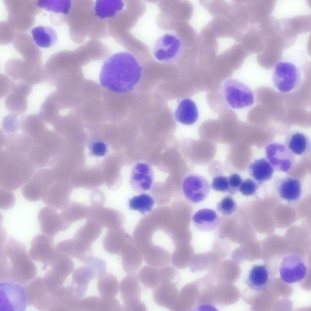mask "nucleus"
Here are the masks:
<instances>
[{"mask_svg":"<svg viewBox=\"0 0 311 311\" xmlns=\"http://www.w3.org/2000/svg\"><path fill=\"white\" fill-rule=\"evenodd\" d=\"M138 280L145 287L154 289L160 284L159 270L145 265L142 268L138 276Z\"/></svg>","mask_w":311,"mask_h":311,"instance_id":"obj_42","label":"nucleus"},{"mask_svg":"<svg viewBox=\"0 0 311 311\" xmlns=\"http://www.w3.org/2000/svg\"><path fill=\"white\" fill-rule=\"evenodd\" d=\"M0 168L1 188L11 191L24 185L35 171L26 156L5 150H2Z\"/></svg>","mask_w":311,"mask_h":311,"instance_id":"obj_3","label":"nucleus"},{"mask_svg":"<svg viewBox=\"0 0 311 311\" xmlns=\"http://www.w3.org/2000/svg\"><path fill=\"white\" fill-rule=\"evenodd\" d=\"M182 189L184 196L189 201L197 203L203 201L207 198L210 186L204 177L197 174L192 173L184 179Z\"/></svg>","mask_w":311,"mask_h":311,"instance_id":"obj_19","label":"nucleus"},{"mask_svg":"<svg viewBox=\"0 0 311 311\" xmlns=\"http://www.w3.org/2000/svg\"><path fill=\"white\" fill-rule=\"evenodd\" d=\"M217 208L223 214L229 216L236 211L237 204L231 195H227L218 203Z\"/></svg>","mask_w":311,"mask_h":311,"instance_id":"obj_48","label":"nucleus"},{"mask_svg":"<svg viewBox=\"0 0 311 311\" xmlns=\"http://www.w3.org/2000/svg\"><path fill=\"white\" fill-rule=\"evenodd\" d=\"M18 116L12 113L4 118L2 127L6 134L14 133L20 128V119H19Z\"/></svg>","mask_w":311,"mask_h":311,"instance_id":"obj_49","label":"nucleus"},{"mask_svg":"<svg viewBox=\"0 0 311 311\" xmlns=\"http://www.w3.org/2000/svg\"><path fill=\"white\" fill-rule=\"evenodd\" d=\"M123 310V307L114 297L103 298L101 297L99 311H118Z\"/></svg>","mask_w":311,"mask_h":311,"instance_id":"obj_51","label":"nucleus"},{"mask_svg":"<svg viewBox=\"0 0 311 311\" xmlns=\"http://www.w3.org/2000/svg\"><path fill=\"white\" fill-rule=\"evenodd\" d=\"M91 207H101L105 200L104 194H92L91 195Z\"/></svg>","mask_w":311,"mask_h":311,"instance_id":"obj_58","label":"nucleus"},{"mask_svg":"<svg viewBox=\"0 0 311 311\" xmlns=\"http://www.w3.org/2000/svg\"><path fill=\"white\" fill-rule=\"evenodd\" d=\"M119 227L108 229L103 240L104 249L108 253L112 255H121L127 246L119 235Z\"/></svg>","mask_w":311,"mask_h":311,"instance_id":"obj_37","label":"nucleus"},{"mask_svg":"<svg viewBox=\"0 0 311 311\" xmlns=\"http://www.w3.org/2000/svg\"><path fill=\"white\" fill-rule=\"evenodd\" d=\"M102 88L100 84L94 81L85 80L82 88L81 102L91 98H102Z\"/></svg>","mask_w":311,"mask_h":311,"instance_id":"obj_45","label":"nucleus"},{"mask_svg":"<svg viewBox=\"0 0 311 311\" xmlns=\"http://www.w3.org/2000/svg\"><path fill=\"white\" fill-rule=\"evenodd\" d=\"M5 3L8 12L9 20L16 29L25 30L29 28L34 22V14L38 13L40 9L37 1L31 2H15L14 1H6Z\"/></svg>","mask_w":311,"mask_h":311,"instance_id":"obj_7","label":"nucleus"},{"mask_svg":"<svg viewBox=\"0 0 311 311\" xmlns=\"http://www.w3.org/2000/svg\"><path fill=\"white\" fill-rule=\"evenodd\" d=\"M71 193L70 190L55 176L52 183L44 191L42 199L48 207L61 209L69 201Z\"/></svg>","mask_w":311,"mask_h":311,"instance_id":"obj_20","label":"nucleus"},{"mask_svg":"<svg viewBox=\"0 0 311 311\" xmlns=\"http://www.w3.org/2000/svg\"><path fill=\"white\" fill-rule=\"evenodd\" d=\"M56 252L53 237L39 234L32 239L29 255L34 261L42 262L43 269L50 266Z\"/></svg>","mask_w":311,"mask_h":311,"instance_id":"obj_18","label":"nucleus"},{"mask_svg":"<svg viewBox=\"0 0 311 311\" xmlns=\"http://www.w3.org/2000/svg\"><path fill=\"white\" fill-rule=\"evenodd\" d=\"M15 198L12 191L0 188V208L8 210L12 208L15 204Z\"/></svg>","mask_w":311,"mask_h":311,"instance_id":"obj_52","label":"nucleus"},{"mask_svg":"<svg viewBox=\"0 0 311 311\" xmlns=\"http://www.w3.org/2000/svg\"><path fill=\"white\" fill-rule=\"evenodd\" d=\"M307 268L303 260L295 254H289L282 259L279 272L281 280L290 284L302 280L307 273Z\"/></svg>","mask_w":311,"mask_h":311,"instance_id":"obj_17","label":"nucleus"},{"mask_svg":"<svg viewBox=\"0 0 311 311\" xmlns=\"http://www.w3.org/2000/svg\"><path fill=\"white\" fill-rule=\"evenodd\" d=\"M248 169L250 176L259 183L270 180L272 177L274 171L265 158L255 159L249 164Z\"/></svg>","mask_w":311,"mask_h":311,"instance_id":"obj_33","label":"nucleus"},{"mask_svg":"<svg viewBox=\"0 0 311 311\" xmlns=\"http://www.w3.org/2000/svg\"><path fill=\"white\" fill-rule=\"evenodd\" d=\"M121 296L123 302V310L138 311L143 302L140 300L141 288L138 276L129 274L121 280L120 285Z\"/></svg>","mask_w":311,"mask_h":311,"instance_id":"obj_15","label":"nucleus"},{"mask_svg":"<svg viewBox=\"0 0 311 311\" xmlns=\"http://www.w3.org/2000/svg\"><path fill=\"white\" fill-rule=\"evenodd\" d=\"M14 81L4 100L5 107L12 114L20 115L27 110V98L31 92V85L22 81Z\"/></svg>","mask_w":311,"mask_h":311,"instance_id":"obj_16","label":"nucleus"},{"mask_svg":"<svg viewBox=\"0 0 311 311\" xmlns=\"http://www.w3.org/2000/svg\"><path fill=\"white\" fill-rule=\"evenodd\" d=\"M183 48L179 36L173 32H167L161 35L155 41L152 48L153 55L160 63H173L179 59Z\"/></svg>","mask_w":311,"mask_h":311,"instance_id":"obj_5","label":"nucleus"},{"mask_svg":"<svg viewBox=\"0 0 311 311\" xmlns=\"http://www.w3.org/2000/svg\"><path fill=\"white\" fill-rule=\"evenodd\" d=\"M121 256L123 268L128 274L135 273L141 265L143 259L141 252L127 246Z\"/></svg>","mask_w":311,"mask_h":311,"instance_id":"obj_38","label":"nucleus"},{"mask_svg":"<svg viewBox=\"0 0 311 311\" xmlns=\"http://www.w3.org/2000/svg\"><path fill=\"white\" fill-rule=\"evenodd\" d=\"M192 220L196 227L204 232L214 230L219 226L220 221L217 212L213 210L208 208L197 211L193 216Z\"/></svg>","mask_w":311,"mask_h":311,"instance_id":"obj_30","label":"nucleus"},{"mask_svg":"<svg viewBox=\"0 0 311 311\" xmlns=\"http://www.w3.org/2000/svg\"><path fill=\"white\" fill-rule=\"evenodd\" d=\"M190 255L188 251L182 248H177L172 255V263L177 268H184L188 265Z\"/></svg>","mask_w":311,"mask_h":311,"instance_id":"obj_46","label":"nucleus"},{"mask_svg":"<svg viewBox=\"0 0 311 311\" xmlns=\"http://www.w3.org/2000/svg\"><path fill=\"white\" fill-rule=\"evenodd\" d=\"M81 299L76 296L70 285L62 286L53 296L50 311H79Z\"/></svg>","mask_w":311,"mask_h":311,"instance_id":"obj_22","label":"nucleus"},{"mask_svg":"<svg viewBox=\"0 0 311 311\" xmlns=\"http://www.w3.org/2000/svg\"><path fill=\"white\" fill-rule=\"evenodd\" d=\"M177 284L173 282L160 284L153 292L155 302L160 306L175 311L179 295Z\"/></svg>","mask_w":311,"mask_h":311,"instance_id":"obj_24","label":"nucleus"},{"mask_svg":"<svg viewBox=\"0 0 311 311\" xmlns=\"http://www.w3.org/2000/svg\"><path fill=\"white\" fill-rule=\"evenodd\" d=\"M5 233L0 241V281L27 284L36 276V266L24 244Z\"/></svg>","mask_w":311,"mask_h":311,"instance_id":"obj_2","label":"nucleus"},{"mask_svg":"<svg viewBox=\"0 0 311 311\" xmlns=\"http://www.w3.org/2000/svg\"><path fill=\"white\" fill-rule=\"evenodd\" d=\"M160 284L173 282L178 284L179 280L178 271L171 266H166L159 270Z\"/></svg>","mask_w":311,"mask_h":311,"instance_id":"obj_47","label":"nucleus"},{"mask_svg":"<svg viewBox=\"0 0 311 311\" xmlns=\"http://www.w3.org/2000/svg\"><path fill=\"white\" fill-rule=\"evenodd\" d=\"M154 179L153 171L151 166L147 163L138 162L132 169L130 184L135 191L143 193L151 188Z\"/></svg>","mask_w":311,"mask_h":311,"instance_id":"obj_21","label":"nucleus"},{"mask_svg":"<svg viewBox=\"0 0 311 311\" xmlns=\"http://www.w3.org/2000/svg\"><path fill=\"white\" fill-rule=\"evenodd\" d=\"M211 187L215 191L227 193L229 189L227 177L223 175L214 177L212 180Z\"/></svg>","mask_w":311,"mask_h":311,"instance_id":"obj_54","label":"nucleus"},{"mask_svg":"<svg viewBox=\"0 0 311 311\" xmlns=\"http://www.w3.org/2000/svg\"><path fill=\"white\" fill-rule=\"evenodd\" d=\"M1 309L24 311L27 306L24 285L0 282Z\"/></svg>","mask_w":311,"mask_h":311,"instance_id":"obj_12","label":"nucleus"},{"mask_svg":"<svg viewBox=\"0 0 311 311\" xmlns=\"http://www.w3.org/2000/svg\"><path fill=\"white\" fill-rule=\"evenodd\" d=\"M223 90L227 103L233 109L248 108L254 102L252 90L245 84L238 80L232 78L226 80L223 84Z\"/></svg>","mask_w":311,"mask_h":311,"instance_id":"obj_6","label":"nucleus"},{"mask_svg":"<svg viewBox=\"0 0 311 311\" xmlns=\"http://www.w3.org/2000/svg\"><path fill=\"white\" fill-rule=\"evenodd\" d=\"M33 40L38 46L48 48L54 45L57 40V36L56 31L48 26H39L31 30Z\"/></svg>","mask_w":311,"mask_h":311,"instance_id":"obj_35","label":"nucleus"},{"mask_svg":"<svg viewBox=\"0 0 311 311\" xmlns=\"http://www.w3.org/2000/svg\"><path fill=\"white\" fill-rule=\"evenodd\" d=\"M155 203L153 198L149 194L142 193L130 199L129 209L137 210L142 215L151 211Z\"/></svg>","mask_w":311,"mask_h":311,"instance_id":"obj_44","label":"nucleus"},{"mask_svg":"<svg viewBox=\"0 0 311 311\" xmlns=\"http://www.w3.org/2000/svg\"><path fill=\"white\" fill-rule=\"evenodd\" d=\"M258 187L257 183L251 178H247L242 180L239 191L245 196H251L256 192Z\"/></svg>","mask_w":311,"mask_h":311,"instance_id":"obj_53","label":"nucleus"},{"mask_svg":"<svg viewBox=\"0 0 311 311\" xmlns=\"http://www.w3.org/2000/svg\"><path fill=\"white\" fill-rule=\"evenodd\" d=\"M63 250L67 257L70 258H76L84 263L93 257L91 245L74 238L66 241Z\"/></svg>","mask_w":311,"mask_h":311,"instance_id":"obj_29","label":"nucleus"},{"mask_svg":"<svg viewBox=\"0 0 311 311\" xmlns=\"http://www.w3.org/2000/svg\"><path fill=\"white\" fill-rule=\"evenodd\" d=\"M38 218L42 233L53 238L59 232L67 230L71 224L61 213L49 207H43L39 210Z\"/></svg>","mask_w":311,"mask_h":311,"instance_id":"obj_13","label":"nucleus"},{"mask_svg":"<svg viewBox=\"0 0 311 311\" xmlns=\"http://www.w3.org/2000/svg\"><path fill=\"white\" fill-rule=\"evenodd\" d=\"M94 3L89 1H77L72 2L70 11L65 18L69 26L70 34L76 42H82L89 35L96 19Z\"/></svg>","mask_w":311,"mask_h":311,"instance_id":"obj_4","label":"nucleus"},{"mask_svg":"<svg viewBox=\"0 0 311 311\" xmlns=\"http://www.w3.org/2000/svg\"><path fill=\"white\" fill-rule=\"evenodd\" d=\"M229 189L227 192L230 195H233L238 191L242 179L241 176L238 173H233L227 176Z\"/></svg>","mask_w":311,"mask_h":311,"instance_id":"obj_55","label":"nucleus"},{"mask_svg":"<svg viewBox=\"0 0 311 311\" xmlns=\"http://www.w3.org/2000/svg\"><path fill=\"white\" fill-rule=\"evenodd\" d=\"M27 306L41 311H50L53 296L43 278L38 277L24 285Z\"/></svg>","mask_w":311,"mask_h":311,"instance_id":"obj_10","label":"nucleus"},{"mask_svg":"<svg viewBox=\"0 0 311 311\" xmlns=\"http://www.w3.org/2000/svg\"><path fill=\"white\" fill-rule=\"evenodd\" d=\"M84 263V266L74 270L70 285L76 296L80 299L85 295L90 281L101 274L100 266L94 260L90 259Z\"/></svg>","mask_w":311,"mask_h":311,"instance_id":"obj_11","label":"nucleus"},{"mask_svg":"<svg viewBox=\"0 0 311 311\" xmlns=\"http://www.w3.org/2000/svg\"><path fill=\"white\" fill-rule=\"evenodd\" d=\"M119 286L117 278L112 273L105 272L98 278L97 289L102 298L114 297L118 292Z\"/></svg>","mask_w":311,"mask_h":311,"instance_id":"obj_36","label":"nucleus"},{"mask_svg":"<svg viewBox=\"0 0 311 311\" xmlns=\"http://www.w3.org/2000/svg\"><path fill=\"white\" fill-rule=\"evenodd\" d=\"M50 267V269L46 273L43 279L48 287L56 290L63 286L67 277L73 271L74 265L71 258L56 251Z\"/></svg>","mask_w":311,"mask_h":311,"instance_id":"obj_9","label":"nucleus"},{"mask_svg":"<svg viewBox=\"0 0 311 311\" xmlns=\"http://www.w3.org/2000/svg\"><path fill=\"white\" fill-rule=\"evenodd\" d=\"M100 299L98 296H92L81 299L79 311H99Z\"/></svg>","mask_w":311,"mask_h":311,"instance_id":"obj_50","label":"nucleus"},{"mask_svg":"<svg viewBox=\"0 0 311 311\" xmlns=\"http://www.w3.org/2000/svg\"><path fill=\"white\" fill-rule=\"evenodd\" d=\"M197 106L191 99L186 98L179 104L174 114V118L178 122L184 125L194 124L198 118Z\"/></svg>","mask_w":311,"mask_h":311,"instance_id":"obj_32","label":"nucleus"},{"mask_svg":"<svg viewBox=\"0 0 311 311\" xmlns=\"http://www.w3.org/2000/svg\"><path fill=\"white\" fill-rule=\"evenodd\" d=\"M142 67L135 56L126 51L115 53L104 62L99 75L103 89L122 94L132 91L140 81Z\"/></svg>","mask_w":311,"mask_h":311,"instance_id":"obj_1","label":"nucleus"},{"mask_svg":"<svg viewBox=\"0 0 311 311\" xmlns=\"http://www.w3.org/2000/svg\"><path fill=\"white\" fill-rule=\"evenodd\" d=\"M142 255L145 262L155 268H163L167 266L170 263V254L162 248H154L147 249Z\"/></svg>","mask_w":311,"mask_h":311,"instance_id":"obj_39","label":"nucleus"},{"mask_svg":"<svg viewBox=\"0 0 311 311\" xmlns=\"http://www.w3.org/2000/svg\"><path fill=\"white\" fill-rule=\"evenodd\" d=\"M72 4V1L69 0H41L37 1V5L40 8L56 13V16L58 14L60 15L66 16L70 11Z\"/></svg>","mask_w":311,"mask_h":311,"instance_id":"obj_43","label":"nucleus"},{"mask_svg":"<svg viewBox=\"0 0 311 311\" xmlns=\"http://www.w3.org/2000/svg\"><path fill=\"white\" fill-rule=\"evenodd\" d=\"M301 80L300 72L294 64L280 62L275 65L272 81L275 87L280 92L286 93L293 91L299 86Z\"/></svg>","mask_w":311,"mask_h":311,"instance_id":"obj_8","label":"nucleus"},{"mask_svg":"<svg viewBox=\"0 0 311 311\" xmlns=\"http://www.w3.org/2000/svg\"><path fill=\"white\" fill-rule=\"evenodd\" d=\"M265 155L267 159L274 170L278 171L288 172L295 163L294 154L282 143L272 142L268 145L265 149Z\"/></svg>","mask_w":311,"mask_h":311,"instance_id":"obj_14","label":"nucleus"},{"mask_svg":"<svg viewBox=\"0 0 311 311\" xmlns=\"http://www.w3.org/2000/svg\"><path fill=\"white\" fill-rule=\"evenodd\" d=\"M107 150L106 144L101 142H94L92 147L91 150L93 154L97 156H104Z\"/></svg>","mask_w":311,"mask_h":311,"instance_id":"obj_57","label":"nucleus"},{"mask_svg":"<svg viewBox=\"0 0 311 311\" xmlns=\"http://www.w3.org/2000/svg\"><path fill=\"white\" fill-rule=\"evenodd\" d=\"M61 209V214L71 224L87 217L89 208L83 203L69 200Z\"/></svg>","mask_w":311,"mask_h":311,"instance_id":"obj_40","label":"nucleus"},{"mask_svg":"<svg viewBox=\"0 0 311 311\" xmlns=\"http://www.w3.org/2000/svg\"><path fill=\"white\" fill-rule=\"evenodd\" d=\"M74 109L73 112L79 117L85 118H107L104 104L101 98L85 100Z\"/></svg>","mask_w":311,"mask_h":311,"instance_id":"obj_27","label":"nucleus"},{"mask_svg":"<svg viewBox=\"0 0 311 311\" xmlns=\"http://www.w3.org/2000/svg\"><path fill=\"white\" fill-rule=\"evenodd\" d=\"M270 279L269 270L265 264H254L247 273L244 282L252 290L260 291L267 287Z\"/></svg>","mask_w":311,"mask_h":311,"instance_id":"obj_26","label":"nucleus"},{"mask_svg":"<svg viewBox=\"0 0 311 311\" xmlns=\"http://www.w3.org/2000/svg\"><path fill=\"white\" fill-rule=\"evenodd\" d=\"M285 145L294 154L304 156L310 152L311 142L309 137L299 131H293L286 136Z\"/></svg>","mask_w":311,"mask_h":311,"instance_id":"obj_31","label":"nucleus"},{"mask_svg":"<svg viewBox=\"0 0 311 311\" xmlns=\"http://www.w3.org/2000/svg\"><path fill=\"white\" fill-rule=\"evenodd\" d=\"M125 5V3L121 0L97 1L94 5L95 15L99 19H108L123 10Z\"/></svg>","mask_w":311,"mask_h":311,"instance_id":"obj_34","label":"nucleus"},{"mask_svg":"<svg viewBox=\"0 0 311 311\" xmlns=\"http://www.w3.org/2000/svg\"><path fill=\"white\" fill-rule=\"evenodd\" d=\"M117 210L101 207L89 208L87 219L91 220L102 227L108 229L119 227L120 215Z\"/></svg>","mask_w":311,"mask_h":311,"instance_id":"obj_25","label":"nucleus"},{"mask_svg":"<svg viewBox=\"0 0 311 311\" xmlns=\"http://www.w3.org/2000/svg\"><path fill=\"white\" fill-rule=\"evenodd\" d=\"M101 228L94 221L88 219L77 231L74 238L91 245L100 235Z\"/></svg>","mask_w":311,"mask_h":311,"instance_id":"obj_41","label":"nucleus"},{"mask_svg":"<svg viewBox=\"0 0 311 311\" xmlns=\"http://www.w3.org/2000/svg\"><path fill=\"white\" fill-rule=\"evenodd\" d=\"M49 183L46 173L43 169L37 170L23 185L21 192L24 197L31 201L42 199L43 193Z\"/></svg>","mask_w":311,"mask_h":311,"instance_id":"obj_23","label":"nucleus"},{"mask_svg":"<svg viewBox=\"0 0 311 311\" xmlns=\"http://www.w3.org/2000/svg\"><path fill=\"white\" fill-rule=\"evenodd\" d=\"M276 185L280 197L289 201L297 200L302 193L301 184L298 179L286 177L276 180Z\"/></svg>","mask_w":311,"mask_h":311,"instance_id":"obj_28","label":"nucleus"},{"mask_svg":"<svg viewBox=\"0 0 311 311\" xmlns=\"http://www.w3.org/2000/svg\"><path fill=\"white\" fill-rule=\"evenodd\" d=\"M14 81L8 76L0 75V97H5L10 91Z\"/></svg>","mask_w":311,"mask_h":311,"instance_id":"obj_56","label":"nucleus"}]
</instances>
